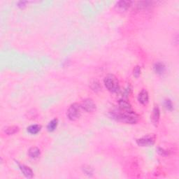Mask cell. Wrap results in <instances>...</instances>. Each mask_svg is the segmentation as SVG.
<instances>
[{
	"instance_id": "6da1fadb",
	"label": "cell",
	"mask_w": 179,
	"mask_h": 179,
	"mask_svg": "<svg viewBox=\"0 0 179 179\" xmlns=\"http://www.w3.org/2000/svg\"><path fill=\"white\" fill-rule=\"evenodd\" d=\"M112 118L117 122H123L125 124H135L139 120V116L133 110L121 111L112 112Z\"/></svg>"
},
{
	"instance_id": "7a4b0ae2",
	"label": "cell",
	"mask_w": 179,
	"mask_h": 179,
	"mask_svg": "<svg viewBox=\"0 0 179 179\" xmlns=\"http://www.w3.org/2000/svg\"><path fill=\"white\" fill-rule=\"evenodd\" d=\"M104 85L109 92L116 93L120 90L119 81L117 77L113 74H108L103 79Z\"/></svg>"
},
{
	"instance_id": "3957f363",
	"label": "cell",
	"mask_w": 179,
	"mask_h": 179,
	"mask_svg": "<svg viewBox=\"0 0 179 179\" xmlns=\"http://www.w3.org/2000/svg\"><path fill=\"white\" fill-rule=\"evenodd\" d=\"M80 105L78 104L77 103H72V104L69 106V108L67 110V117L71 121H75V120H78L80 116Z\"/></svg>"
},
{
	"instance_id": "277c9868",
	"label": "cell",
	"mask_w": 179,
	"mask_h": 179,
	"mask_svg": "<svg viewBox=\"0 0 179 179\" xmlns=\"http://www.w3.org/2000/svg\"><path fill=\"white\" fill-rule=\"evenodd\" d=\"M136 144L141 147L152 146L155 144V137L153 135H147L142 138L136 139Z\"/></svg>"
},
{
	"instance_id": "5b68a950",
	"label": "cell",
	"mask_w": 179,
	"mask_h": 179,
	"mask_svg": "<svg viewBox=\"0 0 179 179\" xmlns=\"http://www.w3.org/2000/svg\"><path fill=\"white\" fill-rule=\"evenodd\" d=\"M80 105L81 108L88 113H90L96 109V104L90 98H87V99H83Z\"/></svg>"
},
{
	"instance_id": "8992f818",
	"label": "cell",
	"mask_w": 179,
	"mask_h": 179,
	"mask_svg": "<svg viewBox=\"0 0 179 179\" xmlns=\"http://www.w3.org/2000/svg\"><path fill=\"white\" fill-rule=\"evenodd\" d=\"M159 117H160V110H159L158 106H155V107L153 108L152 115H151V121L155 127L158 125Z\"/></svg>"
},
{
	"instance_id": "52a82bcc",
	"label": "cell",
	"mask_w": 179,
	"mask_h": 179,
	"mask_svg": "<svg viewBox=\"0 0 179 179\" xmlns=\"http://www.w3.org/2000/svg\"><path fill=\"white\" fill-rule=\"evenodd\" d=\"M18 165L19 167V169H21V172L23 173V175L25 176V177L27 178H32L33 177L34 173L31 168L26 166V165H25V164L18 163Z\"/></svg>"
},
{
	"instance_id": "ba28073f",
	"label": "cell",
	"mask_w": 179,
	"mask_h": 179,
	"mask_svg": "<svg viewBox=\"0 0 179 179\" xmlns=\"http://www.w3.org/2000/svg\"><path fill=\"white\" fill-rule=\"evenodd\" d=\"M138 101L142 105L147 104L148 101H149V94H148V92L146 90L143 89L139 92L138 95Z\"/></svg>"
},
{
	"instance_id": "9c48e42d",
	"label": "cell",
	"mask_w": 179,
	"mask_h": 179,
	"mask_svg": "<svg viewBox=\"0 0 179 179\" xmlns=\"http://www.w3.org/2000/svg\"><path fill=\"white\" fill-rule=\"evenodd\" d=\"M131 3H132V2L131 1H123V0L122 1H119L116 4V8L117 11L125 12L130 7Z\"/></svg>"
},
{
	"instance_id": "30bf717a",
	"label": "cell",
	"mask_w": 179,
	"mask_h": 179,
	"mask_svg": "<svg viewBox=\"0 0 179 179\" xmlns=\"http://www.w3.org/2000/svg\"><path fill=\"white\" fill-rule=\"evenodd\" d=\"M153 70L156 74L162 75L166 71V66L163 62H156L154 64Z\"/></svg>"
},
{
	"instance_id": "8fae6325",
	"label": "cell",
	"mask_w": 179,
	"mask_h": 179,
	"mask_svg": "<svg viewBox=\"0 0 179 179\" xmlns=\"http://www.w3.org/2000/svg\"><path fill=\"white\" fill-rule=\"evenodd\" d=\"M41 155V151L39 148L37 147H32L30 148L28 150V155L30 156V158L32 159H36L38 158Z\"/></svg>"
},
{
	"instance_id": "7c38bea8",
	"label": "cell",
	"mask_w": 179,
	"mask_h": 179,
	"mask_svg": "<svg viewBox=\"0 0 179 179\" xmlns=\"http://www.w3.org/2000/svg\"><path fill=\"white\" fill-rule=\"evenodd\" d=\"M119 109L121 111H131V106L130 103L125 99H120L118 102Z\"/></svg>"
},
{
	"instance_id": "4fadbf2b",
	"label": "cell",
	"mask_w": 179,
	"mask_h": 179,
	"mask_svg": "<svg viewBox=\"0 0 179 179\" xmlns=\"http://www.w3.org/2000/svg\"><path fill=\"white\" fill-rule=\"evenodd\" d=\"M41 130V126L39 125H32L27 128V131L32 135L37 134Z\"/></svg>"
},
{
	"instance_id": "5bb4252c",
	"label": "cell",
	"mask_w": 179,
	"mask_h": 179,
	"mask_svg": "<svg viewBox=\"0 0 179 179\" xmlns=\"http://www.w3.org/2000/svg\"><path fill=\"white\" fill-rule=\"evenodd\" d=\"M57 125H58V120L57 119H53L51 121L49 122L48 124L47 125V130L49 131V132H53V131H54L56 128L57 127Z\"/></svg>"
},
{
	"instance_id": "9a60e30c",
	"label": "cell",
	"mask_w": 179,
	"mask_h": 179,
	"mask_svg": "<svg viewBox=\"0 0 179 179\" xmlns=\"http://www.w3.org/2000/svg\"><path fill=\"white\" fill-rule=\"evenodd\" d=\"M20 128L18 126H10V127L4 129V132L7 135H13V134L18 132Z\"/></svg>"
},
{
	"instance_id": "2e32d148",
	"label": "cell",
	"mask_w": 179,
	"mask_h": 179,
	"mask_svg": "<svg viewBox=\"0 0 179 179\" xmlns=\"http://www.w3.org/2000/svg\"><path fill=\"white\" fill-rule=\"evenodd\" d=\"M164 106L166 108L167 110L169 111H172L173 110V104L172 103V101L169 99H167L164 100Z\"/></svg>"
},
{
	"instance_id": "e0dca14e",
	"label": "cell",
	"mask_w": 179,
	"mask_h": 179,
	"mask_svg": "<svg viewBox=\"0 0 179 179\" xmlns=\"http://www.w3.org/2000/svg\"><path fill=\"white\" fill-rule=\"evenodd\" d=\"M141 69L139 65H136L134 67V68L133 69V76L135 78H138L139 77V76L141 75Z\"/></svg>"
},
{
	"instance_id": "ac0fdd59",
	"label": "cell",
	"mask_w": 179,
	"mask_h": 179,
	"mask_svg": "<svg viewBox=\"0 0 179 179\" xmlns=\"http://www.w3.org/2000/svg\"><path fill=\"white\" fill-rule=\"evenodd\" d=\"M151 4H152V2H148V1L139 2L138 3H137V7H138L139 8H144L149 7Z\"/></svg>"
},
{
	"instance_id": "d6986e66",
	"label": "cell",
	"mask_w": 179,
	"mask_h": 179,
	"mask_svg": "<svg viewBox=\"0 0 179 179\" xmlns=\"http://www.w3.org/2000/svg\"><path fill=\"white\" fill-rule=\"evenodd\" d=\"M157 152L159 154V155H162V156H168L169 155V151L167 150H164V148H157Z\"/></svg>"
},
{
	"instance_id": "ffe728a7",
	"label": "cell",
	"mask_w": 179,
	"mask_h": 179,
	"mask_svg": "<svg viewBox=\"0 0 179 179\" xmlns=\"http://www.w3.org/2000/svg\"><path fill=\"white\" fill-rule=\"evenodd\" d=\"M83 172L85 173V174L88 175V176L92 174V169L90 167L84 166V168H83Z\"/></svg>"
},
{
	"instance_id": "44dd1931",
	"label": "cell",
	"mask_w": 179,
	"mask_h": 179,
	"mask_svg": "<svg viewBox=\"0 0 179 179\" xmlns=\"http://www.w3.org/2000/svg\"><path fill=\"white\" fill-rule=\"evenodd\" d=\"M92 89L94 91L100 90V89H101V86H100V85H99V83H98V82H96V81H95V83H94L93 84H92Z\"/></svg>"
},
{
	"instance_id": "7402d4cb",
	"label": "cell",
	"mask_w": 179,
	"mask_h": 179,
	"mask_svg": "<svg viewBox=\"0 0 179 179\" xmlns=\"http://www.w3.org/2000/svg\"><path fill=\"white\" fill-rule=\"evenodd\" d=\"M27 3V2H25V1H21V2H18V7L21 8H23L25 7H26V4Z\"/></svg>"
}]
</instances>
